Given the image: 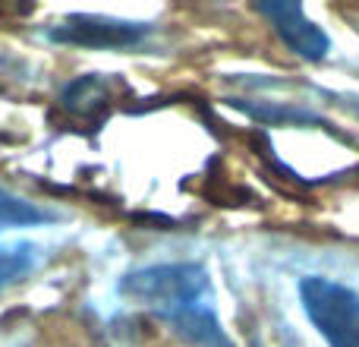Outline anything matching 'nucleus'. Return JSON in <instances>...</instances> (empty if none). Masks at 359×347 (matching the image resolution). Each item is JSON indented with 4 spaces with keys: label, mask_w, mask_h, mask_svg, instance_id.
Here are the masks:
<instances>
[{
    "label": "nucleus",
    "mask_w": 359,
    "mask_h": 347,
    "mask_svg": "<svg viewBox=\"0 0 359 347\" xmlns=\"http://www.w3.org/2000/svg\"><path fill=\"white\" fill-rule=\"evenodd\" d=\"M35 266V247L25 240H0V294Z\"/></svg>",
    "instance_id": "nucleus-5"
},
{
    "label": "nucleus",
    "mask_w": 359,
    "mask_h": 347,
    "mask_svg": "<svg viewBox=\"0 0 359 347\" xmlns=\"http://www.w3.org/2000/svg\"><path fill=\"white\" fill-rule=\"evenodd\" d=\"M120 294L139 310L161 319L174 335L192 347H233L215 306L211 278L196 262H168L130 272Z\"/></svg>",
    "instance_id": "nucleus-1"
},
{
    "label": "nucleus",
    "mask_w": 359,
    "mask_h": 347,
    "mask_svg": "<svg viewBox=\"0 0 359 347\" xmlns=\"http://www.w3.org/2000/svg\"><path fill=\"white\" fill-rule=\"evenodd\" d=\"M41 221H48V211L44 209L0 190V224H19L22 228V224H41Z\"/></svg>",
    "instance_id": "nucleus-7"
},
{
    "label": "nucleus",
    "mask_w": 359,
    "mask_h": 347,
    "mask_svg": "<svg viewBox=\"0 0 359 347\" xmlns=\"http://www.w3.org/2000/svg\"><path fill=\"white\" fill-rule=\"evenodd\" d=\"M299 300L328 347H359V294L353 287L309 275L299 281Z\"/></svg>",
    "instance_id": "nucleus-2"
},
{
    "label": "nucleus",
    "mask_w": 359,
    "mask_h": 347,
    "mask_svg": "<svg viewBox=\"0 0 359 347\" xmlns=\"http://www.w3.org/2000/svg\"><path fill=\"white\" fill-rule=\"evenodd\" d=\"M107 101V89H104V79L101 76H86V79L73 82V86L63 92V105L76 114H92L95 107H101Z\"/></svg>",
    "instance_id": "nucleus-6"
},
{
    "label": "nucleus",
    "mask_w": 359,
    "mask_h": 347,
    "mask_svg": "<svg viewBox=\"0 0 359 347\" xmlns=\"http://www.w3.org/2000/svg\"><path fill=\"white\" fill-rule=\"evenodd\" d=\"M149 25L123 22V19L107 16H69L60 22L50 38L63 44H79V48H133L142 38H149Z\"/></svg>",
    "instance_id": "nucleus-3"
},
{
    "label": "nucleus",
    "mask_w": 359,
    "mask_h": 347,
    "mask_svg": "<svg viewBox=\"0 0 359 347\" xmlns=\"http://www.w3.org/2000/svg\"><path fill=\"white\" fill-rule=\"evenodd\" d=\"M259 13L274 25L284 44L303 60H325L331 51V38L306 16L299 4H259Z\"/></svg>",
    "instance_id": "nucleus-4"
}]
</instances>
